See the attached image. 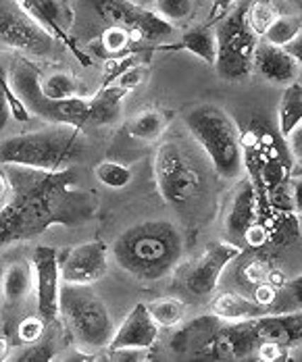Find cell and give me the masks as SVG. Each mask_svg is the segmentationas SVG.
I'll use <instances>...</instances> for the list:
<instances>
[{"label": "cell", "mask_w": 302, "mask_h": 362, "mask_svg": "<svg viewBox=\"0 0 302 362\" xmlns=\"http://www.w3.org/2000/svg\"><path fill=\"white\" fill-rule=\"evenodd\" d=\"M4 173L11 196L0 209V248L38 238L52 225L88 223L98 211L94 196L76 187L71 169L42 171L4 165Z\"/></svg>", "instance_id": "obj_1"}, {"label": "cell", "mask_w": 302, "mask_h": 362, "mask_svg": "<svg viewBox=\"0 0 302 362\" xmlns=\"http://www.w3.org/2000/svg\"><path fill=\"white\" fill-rule=\"evenodd\" d=\"M154 180L165 204L190 227H200L215 215V185L186 146L180 142L158 146Z\"/></svg>", "instance_id": "obj_2"}, {"label": "cell", "mask_w": 302, "mask_h": 362, "mask_svg": "<svg viewBox=\"0 0 302 362\" xmlns=\"http://www.w3.org/2000/svg\"><path fill=\"white\" fill-rule=\"evenodd\" d=\"M115 262L140 281L171 275L184 256V233L173 221L154 218L127 227L111 248Z\"/></svg>", "instance_id": "obj_3"}, {"label": "cell", "mask_w": 302, "mask_h": 362, "mask_svg": "<svg viewBox=\"0 0 302 362\" xmlns=\"http://www.w3.org/2000/svg\"><path fill=\"white\" fill-rule=\"evenodd\" d=\"M184 123L219 180L238 181L242 177L244 150L240 129L227 110L217 105H198L184 115Z\"/></svg>", "instance_id": "obj_4"}, {"label": "cell", "mask_w": 302, "mask_h": 362, "mask_svg": "<svg viewBox=\"0 0 302 362\" xmlns=\"http://www.w3.org/2000/svg\"><path fill=\"white\" fill-rule=\"evenodd\" d=\"M81 129L71 125H50L0 142V165L30 167L42 171H61L83 152Z\"/></svg>", "instance_id": "obj_5"}, {"label": "cell", "mask_w": 302, "mask_h": 362, "mask_svg": "<svg viewBox=\"0 0 302 362\" xmlns=\"http://www.w3.org/2000/svg\"><path fill=\"white\" fill-rule=\"evenodd\" d=\"M59 317L83 352H103L115 333L111 310L92 286L61 284L59 291Z\"/></svg>", "instance_id": "obj_6"}, {"label": "cell", "mask_w": 302, "mask_h": 362, "mask_svg": "<svg viewBox=\"0 0 302 362\" xmlns=\"http://www.w3.org/2000/svg\"><path fill=\"white\" fill-rule=\"evenodd\" d=\"M40 77L42 73L30 59L21 54L13 59L11 69H8V86L13 88L17 98L23 103L28 112L54 125H71L77 129L88 125L90 98L76 96L69 100H52L42 94Z\"/></svg>", "instance_id": "obj_7"}, {"label": "cell", "mask_w": 302, "mask_h": 362, "mask_svg": "<svg viewBox=\"0 0 302 362\" xmlns=\"http://www.w3.org/2000/svg\"><path fill=\"white\" fill-rule=\"evenodd\" d=\"M217 59L213 69L221 79L240 81L252 73V57L259 36L246 23V8L238 6L215 25Z\"/></svg>", "instance_id": "obj_8"}, {"label": "cell", "mask_w": 302, "mask_h": 362, "mask_svg": "<svg viewBox=\"0 0 302 362\" xmlns=\"http://www.w3.org/2000/svg\"><path fill=\"white\" fill-rule=\"evenodd\" d=\"M0 44L34 59L50 57L57 50V40L17 0H0Z\"/></svg>", "instance_id": "obj_9"}, {"label": "cell", "mask_w": 302, "mask_h": 362, "mask_svg": "<svg viewBox=\"0 0 302 362\" xmlns=\"http://www.w3.org/2000/svg\"><path fill=\"white\" fill-rule=\"evenodd\" d=\"M92 4L109 25L123 28L138 40L156 44L173 34V25L169 21L132 0H92Z\"/></svg>", "instance_id": "obj_10"}, {"label": "cell", "mask_w": 302, "mask_h": 362, "mask_svg": "<svg viewBox=\"0 0 302 362\" xmlns=\"http://www.w3.org/2000/svg\"><path fill=\"white\" fill-rule=\"evenodd\" d=\"M244 248L231 242H213L204 248L188 269L184 271V288L194 298H209L213 296L219 279L229 262H233Z\"/></svg>", "instance_id": "obj_11"}, {"label": "cell", "mask_w": 302, "mask_h": 362, "mask_svg": "<svg viewBox=\"0 0 302 362\" xmlns=\"http://www.w3.org/2000/svg\"><path fill=\"white\" fill-rule=\"evenodd\" d=\"M61 284L92 286L107 275L109 248L103 240L77 244L74 248L59 250Z\"/></svg>", "instance_id": "obj_12"}, {"label": "cell", "mask_w": 302, "mask_h": 362, "mask_svg": "<svg viewBox=\"0 0 302 362\" xmlns=\"http://www.w3.org/2000/svg\"><path fill=\"white\" fill-rule=\"evenodd\" d=\"M32 269H34L38 315L46 321V325H52L59 321V291H61L59 250L52 246L34 248Z\"/></svg>", "instance_id": "obj_13"}, {"label": "cell", "mask_w": 302, "mask_h": 362, "mask_svg": "<svg viewBox=\"0 0 302 362\" xmlns=\"http://www.w3.org/2000/svg\"><path fill=\"white\" fill-rule=\"evenodd\" d=\"M17 2L23 6V11L38 23L40 28H44L61 44L69 46V50L83 65H90V59L83 52H79L74 40L67 36V23L71 21V13H69L67 4H63L61 0H17Z\"/></svg>", "instance_id": "obj_14"}, {"label": "cell", "mask_w": 302, "mask_h": 362, "mask_svg": "<svg viewBox=\"0 0 302 362\" xmlns=\"http://www.w3.org/2000/svg\"><path fill=\"white\" fill-rule=\"evenodd\" d=\"M252 69L273 86H290L301 79V63L292 59L281 46H273L261 40L255 48Z\"/></svg>", "instance_id": "obj_15"}, {"label": "cell", "mask_w": 302, "mask_h": 362, "mask_svg": "<svg viewBox=\"0 0 302 362\" xmlns=\"http://www.w3.org/2000/svg\"><path fill=\"white\" fill-rule=\"evenodd\" d=\"M257 218H259V194H257V185L248 177L238 185L226 217L227 242L244 248V233Z\"/></svg>", "instance_id": "obj_16"}, {"label": "cell", "mask_w": 302, "mask_h": 362, "mask_svg": "<svg viewBox=\"0 0 302 362\" xmlns=\"http://www.w3.org/2000/svg\"><path fill=\"white\" fill-rule=\"evenodd\" d=\"M156 339H158V325L152 321V317L146 310V304H136L129 310V315L123 319V323L115 329L113 339L107 348L109 350H117V348L151 350Z\"/></svg>", "instance_id": "obj_17"}, {"label": "cell", "mask_w": 302, "mask_h": 362, "mask_svg": "<svg viewBox=\"0 0 302 362\" xmlns=\"http://www.w3.org/2000/svg\"><path fill=\"white\" fill-rule=\"evenodd\" d=\"M180 329L171 335L169 348L178 354V356H192L196 358L209 344L211 339L221 331V327L226 325V321L217 319L213 313L211 315H202L196 317L188 323H180Z\"/></svg>", "instance_id": "obj_18"}, {"label": "cell", "mask_w": 302, "mask_h": 362, "mask_svg": "<svg viewBox=\"0 0 302 362\" xmlns=\"http://www.w3.org/2000/svg\"><path fill=\"white\" fill-rule=\"evenodd\" d=\"M34 288V269H32V260H25L21 256H17L15 260H11L4 271H2V279H0V293L4 300V308L6 310H17L32 293Z\"/></svg>", "instance_id": "obj_19"}, {"label": "cell", "mask_w": 302, "mask_h": 362, "mask_svg": "<svg viewBox=\"0 0 302 362\" xmlns=\"http://www.w3.org/2000/svg\"><path fill=\"white\" fill-rule=\"evenodd\" d=\"M252 327L261 339L277 341L288 348H296L302 337V315L301 310L292 313H267L259 319H252Z\"/></svg>", "instance_id": "obj_20"}, {"label": "cell", "mask_w": 302, "mask_h": 362, "mask_svg": "<svg viewBox=\"0 0 302 362\" xmlns=\"http://www.w3.org/2000/svg\"><path fill=\"white\" fill-rule=\"evenodd\" d=\"M129 92L117 83L111 86H100L98 92L90 98V112H88V123L92 125H113L119 121L123 112V100Z\"/></svg>", "instance_id": "obj_21"}, {"label": "cell", "mask_w": 302, "mask_h": 362, "mask_svg": "<svg viewBox=\"0 0 302 362\" xmlns=\"http://www.w3.org/2000/svg\"><path fill=\"white\" fill-rule=\"evenodd\" d=\"M211 313L226 321V323H238V321H250V319H259L267 315L269 310L263 308L261 304H257L255 300L236 293V291H223L219 293L213 304H211Z\"/></svg>", "instance_id": "obj_22"}, {"label": "cell", "mask_w": 302, "mask_h": 362, "mask_svg": "<svg viewBox=\"0 0 302 362\" xmlns=\"http://www.w3.org/2000/svg\"><path fill=\"white\" fill-rule=\"evenodd\" d=\"M167 50H188L190 54L198 57L200 61H204L209 67L215 65L217 59V37H215V30L207 23V25H198L188 30L184 36L180 37V42L165 46Z\"/></svg>", "instance_id": "obj_23"}, {"label": "cell", "mask_w": 302, "mask_h": 362, "mask_svg": "<svg viewBox=\"0 0 302 362\" xmlns=\"http://www.w3.org/2000/svg\"><path fill=\"white\" fill-rule=\"evenodd\" d=\"M277 121H279V136L288 138L292 129L302 125V83L301 79L286 86L279 109H277Z\"/></svg>", "instance_id": "obj_24"}, {"label": "cell", "mask_w": 302, "mask_h": 362, "mask_svg": "<svg viewBox=\"0 0 302 362\" xmlns=\"http://www.w3.org/2000/svg\"><path fill=\"white\" fill-rule=\"evenodd\" d=\"M169 119H171V117H169L167 112H163V110L146 109L142 110V112H138V115L132 119L127 132H129L132 138H136V140H140V142H156V140L167 132Z\"/></svg>", "instance_id": "obj_25"}, {"label": "cell", "mask_w": 302, "mask_h": 362, "mask_svg": "<svg viewBox=\"0 0 302 362\" xmlns=\"http://www.w3.org/2000/svg\"><path fill=\"white\" fill-rule=\"evenodd\" d=\"M146 310L158 327H178L186 319V304L178 298H156L146 304Z\"/></svg>", "instance_id": "obj_26"}, {"label": "cell", "mask_w": 302, "mask_h": 362, "mask_svg": "<svg viewBox=\"0 0 302 362\" xmlns=\"http://www.w3.org/2000/svg\"><path fill=\"white\" fill-rule=\"evenodd\" d=\"M40 88H42V94L52 100H69V98L79 96L77 79L71 73L65 71H54L46 77H40Z\"/></svg>", "instance_id": "obj_27"}, {"label": "cell", "mask_w": 302, "mask_h": 362, "mask_svg": "<svg viewBox=\"0 0 302 362\" xmlns=\"http://www.w3.org/2000/svg\"><path fill=\"white\" fill-rule=\"evenodd\" d=\"M94 177L109 189H123L132 183V169L117 160H103L94 167Z\"/></svg>", "instance_id": "obj_28"}, {"label": "cell", "mask_w": 302, "mask_h": 362, "mask_svg": "<svg viewBox=\"0 0 302 362\" xmlns=\"http://www.w3.org/2000/svg\"><path fill=\"white\" fill-rule=\"evenodd\" d=\"M302 32L301 17H292V15H277L273 19V23L265 30L263 40L267 44L273 46H284L288 44L292 37Z\"/></svg>", "instance_id": "obj_29"}, {"label": "cell", "mask_w": 302, "mask_h": 362, "mask_svg": "<svg viewBox=\"0 0 302 362\" xmlns=\"http://www.w3.org/2000/svg\"><path fill=\"white\" fill-rule=\"evenodd\" d=\"M138 37L134 36L132 32L123 30V28H117V25H109L103 36L98 40L100 44V54H107L109 59L113 57H121V54H127L132 50V44L136 42Z\"/></svg>", "instance_id": "obj_30"}, {"label": "cell", "mask_w": 302, "mask_h": 362, "mask_svg": "<svg viewBox=\"0 0 302 362\" xmlns=\"http://www.w3.org/2000/svg\"><path fill=\"white\" fill-rule=\"evenodd\" d=\"M277 15L279 8L273 0H252L246 8V23L257 36H263L265 30L273 23Z\"/></svg>", "instance_id": "obj_31"}, {"label": "cell", "mask_w": 302, "mask_h": 362, "mask_svg": "<svg viewBox=\"0 0 302 362\" xmlns=\"http://www.w3.org/2000/svg\"><path fill=\"white\" fill-rule=\"evenodd\" d=\"M57 358V344L52 337L42 335L40 339L25 344V348H21V352H17L11 361L17 362H50Z\"/></svg>", "instance_id": "obj_32"}, {"label": "cell", "mask_w": 302, "mask_h": 362, "mask_svg": "<svg viewBox=\"0 0 302 362\" xmlns=\"http://www.w3.org/2000/svg\"><path fill=\"white\" fill-rule=\"evenodd\" d=\"M136 65H142V59L136 52H127V54L109 59L105 63V69H103V83L100 86H111L121 73H125L127 69L136 67Z\"/></svg>", "instance_id": "obj_33"}, {"label": "cell", "mask_w": 302, "mask_h": 362, "mask_svg": "<svg viewBox=\"0 0 302 362\" xmlns=\"http://www.w3.org/2000/svg\"><path fill=\"white\" fill-rule=\"evenodd\" d=\"M156 11L165 21H182L192 15L194 0H156Z\"/></svg>", "instance_id": "obj_34"}, {"label": "cell", "mask_w": 302, "mask_h": 362, "mask_svg": "<svg viewBox=\"0 0 302 362\" xmlns=\"http://www.w3.org/2000/svg\"><path fill=\"white\" fill-rule=\"evenodd\" d=\"M46 321L40 317V315H30V317H23L19 323H17V337L19 341L23 344H32L40 339L44 333H46Z\"/></svg>", "instance_id": "obj_35"}, {"label": "cell", "mask_w": 302, "mask_h": 362, "mask_svg": "<svg viewBox=\"0 0 302 362\" xmlns=\"http://www.w3.org/2000/svg\"><path fill=\"white\" fill-rule=\"evenodd\" d=\"M105 354H96V361H111V362H142L151 361L149 350L140 348H117V350H103Z\"/></svg>", "instance_id": "obj_36"}, {"label": "cell", "mask_w": 302, "mask_h": 362, "mask_svg": "<svg viewBox=\"0 0 302 362\" xmlns=\"http://www.w3.org/2000/svg\"><path fill=\"white\" fill-rule=\"evenodd\" d=\"M294 348H288V346H281L277 341H269V339H261V344L257 346V358L263 362H281L288 361V354L292 352Z\"/></svg>", "instance_id": "obj_37"}, {"label": "cell", "mask_w": 302, "mask_h": 362, "mask_svg": "<svg viewBox=\"0 0 302 362\" xmlns=\"http://www.w3.org/2000/svg\"><path fill=\"white\" fill-rule=\"evenodd\" d=\"M269 269H271V264H269L265 258H252V260H248V262L242 267V273H244L246 284L259 286V284H263L265 279H267Z\"/></svg>", "instance_id": "obj_38"}, {"label": "cell", "mask_w": 302, "mask_h": 362, "mask_svg": "<svg viewBox=\"0 0 302 362\" xmlns=\"http://www.w3.org/2000/svg\"><path fill=\"white\" fill-rule=\"evenodd\" d=\"M267 242H269V229H267V225L259 217L246 229V233H244V246H248L252 250H259V248H263Z\"/></svg>", "instance_id": "obj_39"}, {"label": "cell", "mask_w": 302, "mask_h": 362, "mask_svg": "<svg viewBox=\"0 0 302 362\" xmlns=\"http://www.w3.org/2000/svg\"><path fill=\"white\" fill-rule=\"evenodd\" d=\"M279 291L277 288H273L271 284H259V286H255V302L257 304H261L263 308H267L269 313H271V306L277 302V298H279Z\"/></svg>", "instance_id": "obj_40"}, {"label": "cell", "mask_w": 302, "mask_h": 362, "mask_svg": "<svg viewBox=\"0 0 302 362\" xmlns=\"http://www.w3.org/2000/svg\"><path fill=\"white\" fill-rule=\"evenodd\" d=\"M142 79H144V69H142V65H136V67L127 69L125 73H121V75L115 79L113 83L121 86V88H125L127 92H132V90H136V88L142 83Z\"/></svg>", "instance_id": "obj_41"}, {"label": "cell", "mask_w": 302, "mask_h": 362, "mask_svg": "<svg viewBox=\"0 0 302 362\" xmlns=\"http://www.w3.org/2000/svg\"><path fill=\"white\" fill-rule=\"evenodd\" d=\"M6 88H8V71L0 65V132L8 125L11 110L6 103Z\"/></svg>", "instance_id": "obj_42"}, {"label": "cell", "mask_w": 302, "mask_h": 362, "mask_svg": "<svg viewBox=\"0 0 302 362\" xmlns=\"http://www.w3.org/2000/svg\"><path fill=\"white\" fill-rule=\"evenodd\" d=\"M284 140H286V148L290 150L292 158L301 163V158H302V125H298L296 129H292V132L288 134V138H284Z\"/></svg>", "instance_id": "obj_43"}, {"label": "cell", "mask_w": 302, "mask_h": 362, "mask_svg": "<svg viewBox=\"0 0 302 362\" xmlns=\"http://www.w3.org/2000/svg\"><path fill=\"white\" fill-rule=\"evenodd\" d=\"M281 48H284V50H286V52H288L292 59H296L298 63H302V32L292 37L288 44H284Z\"/></svg>", "instance_id": "obj_44"}, {"label": "cell", "mask_w": 302, "mask_h": 362, "mask_svg": "<svg viewBox=\"0 0 302 362\" xmlns=\"http://www.w3.org/2000/svg\"><path fill=\"white\" fill-rule=\"evenodd\" d=\"M231 4H233V0H215V6H213V11H211V21H209V25L215 23V21H219V19H223L227 13H229Z\"/></svg>", "instance_id": "obj_45"}, {"label": "cell", "mask_w": 302, "mask_h": 362, "mask_svg": "<svg viewBox=\"0 0 302 362\" xmlns=\"http://www.w3.org/2000/svg\"><path fill=\"white\" fill-rule=\"evenodd\" d=\"M265 281H267V284H271L273 288L281 290V288L288 284V277H286V273H281V269L271 267V269H269V273H267V279H265Z\"/></svg>", "instance_id": "obj_46"}, {"label": "cell", "mask_w": 302, "mask_h": 362, "mask_svg": "<svg viewBox=\"0 0 302 362\" xmlns=\"http://www.w3.org/2000/svg\"><path fill=\"white\" fill-rule=\"evenodd\" d=\"M8 196H11V185H8V180H6V173L0 171V209L6 204Z\"/></svg>", "instance_id": "obj_47"}, {"label": "cell", "mask_w": 302, "mask_h": 362, "mask_svg": "<svg viewBox=\"0 0 302 362\" xmlns=\"http://www.w3.org/2000/svg\"><path fill=\"white\" fill-rule=\"evenodd\" d=\"M8 352H11V341H8L6 333H0V362L8 358Z\"/></svg>", "instance_id": "obj_48"}]
</instances>
